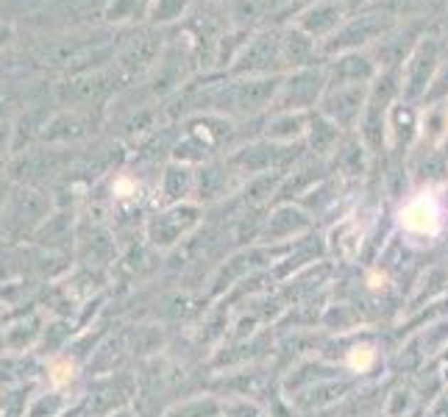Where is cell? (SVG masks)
Segmentation results:
<instances>
[{"label": "cell", "instance_id": "obj_1", "mask_svg": "<svg viewBox=\"0 0 448 417\" xmlns=\"http://www.w3.org/2000/svg\"><path fill=\"white\" fill-rule=\"evenodd\" d=\"M401 225L412 234H437L443 225V209L432 193L415 195L404 209H401Z\"/></svg>", "mask_w": 448, "mask_h": 417}, {"label": "cell", "instance_id": "obj_2", "mask_svg": "<svg viewBox=\"0 0 448 417\" xmlns=\"http://www.w3.org/2000/svg\"><path fill=\"white\" fill-rule=\"evenodd\" d=\"M373 362H376V351H373L370 345H356V348L348 353V367L356 370V373L370 370V367H373Z\"/></svg>", "mask_w": 448, "mask_h": 417}, {"label": "cell", "instance_id": "obj_3", "mask_svg": "<svg viewBox=\"0 0 448 417\" xmlns=\"http://www.w3.org/2000/svg\"><path fill=\"white\" fill-rule=\"evenodd\" d=\"M73 376H75V367H73V362H64V359H59V362H53L50 364V381L56 386H64L73 381Z\"/></svg>", "mask_w": 448, "mask_h": 417}]
</instances>
